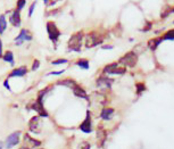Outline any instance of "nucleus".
I'll list each match as a JSON object with an SVG mask.
<instances>
[{"mask_svg":"<svg viewBox=\"0 0 174 149\" xmlns=\"http://www.w3.org/2000/svg\"><path fill=\"white\" fill-rule=\"evenodd\" d=\"M164 39H167V40H174V30L173 31L167 32V33L164 35Z\"/></svg>","mask_w":174,"mask_h":149,"instance_id":"nucleus-24","label":"nucleus"},{"mask_svg":"<svg viewBox=\"0 0 174 149\" xmlns=\"http://www.w3.org/2000/svg\"><path fill=\"white\" fill-rule=\"evenodd\" d=\"M19 138H21V132H19V131L13 132V133L10 134V136H8V138H7L6 147H7V148H13L14 146L18 145Z\"/></svg>","mask_w":174,"mask_h":149,"instance_id":"nucleus-8","label":"nucleus"},{"mask_svg":"<svg viewBox=\"0 0 174 149\" xmlns=\"http://www.w3.org/2000/svg\"><path fill=\"white\" fill-rule=\"evenodd\" d=\"M35 5H37V3H33L31 6H30V8H28V17H31V16L33 15V13H34V9H35Z\"/></svg>","mask_w":174,"mask_h":149,"instance_id":"nucleus-25","label":"nucleus"},{"mask_svg":"<svg viewBox=\"0 0 174 149\" xmlns=\"http://www.w3.org/2000/svg\"><path fill=\"white\" fill-rule=\"evenodd\" d=\"M69 63V60L65 58H59V59H56V60H54V62H51V64L53 65H62V64H67Z\"/></svg>","mask_w":174,"mask_h":149,"instance_id":"nucleus-21","label":"nucleus"},{"mask_svg":"<svg viewBox=\"0 0 174 149\" xmlns=\"http://www.w3.org/2000/svg\"><path fill=\"white\" fill-rule=\"evenodd\" d=\"M173 23H174V22H173Z\"/></svg>","mask_w":174,"mask_h":149,"instance_id":"nucleus-35","label":"nucleus"},{"mask_svg":"<svg viewBox=\"0 0 174 149\" xmlns=\"http://www.w3.org/2000/svg\"><path fill=\"white\" fill-rule=\"evenodd\" d=\"M57 85H62V87H66V88H73L76 85V82L74 80H72V79H64V80H60L57 82Z\"/></svg>","mask_w":174,"mask_h":149,"instance_id":"nucleus-13","label":"nucleus"},{"mask_svg":"<svg viewBox=\"0 0 174 149\" xmlns=\"http://www.w3.org/2000/svg\"><path fill=\"white\" fill-rule=\"evenodd\" d=\"M21 149H30V148H28V147H22Z\"/></svg>","mask_w":174,"mask_h":149,"instance_id":"nucleus-33","label":"nucleus"},{"mask_svg":"<svg viewBox=\"0 0 174 149\" xmlns=\"http://www.w3.org/2000/svg\"><path fill=\"white\" fill-rule=\"evenodd\" d=\"M1 58H3V60H5V62L9 63V64H10L12 66L14 65V64H15V60H14V54H13L12 51H9V50H8V51H6V53L3 54Z\"/></svg>","mask_w":174,"mask_h":149,"instance_id":"nucleus-15","label":"nucleus"},{"mask_svg":"<svg viewBox=\"0 0 174 149\" xmlns=\"http://www.w3.org/2000/svg\"><path fill=\"white\" fill-rule=\"evenodd\" d=\"M137 62H138V56L133 53V51H130V53L125 54L123 57H121V59H120V62L118 63L122 64V65L128 66V67H134L136 64H137Z\"/></svg>","mask_w":174,"mask_h":149,"instance_id":"nucleus-4","label":"nucleus"},{"mask_svg":"<svg viewBox=\"0 0 174 149\" xmlns=\"http://www.w3.org/2000/svg\"><path fill=\"white\" fill-rule=\"evenodd\" d=\"M28 73V69L25 67V66H22V67H18V69H13L10 72V74L8 75V78H16V76H24L25 74Z\"/></svg>","mask_w":174,"mask_h":149,"instance_id":"nucleus-10","label":"nucleus"},{"mask_svg":"<svg viewBox=\"0 0 174 149\" xmlns=\"http://www.w3.org/2000/svg\"><path fill=\"white\" fill-rule=\"evenodd\" d=\"M64 69H62V71H56V72H50V73H48V75H60L64 73Z\"/></svg>","mask_w":174,"mask_h":149,"instance_id":"nucleus-27","label":"nucleus"},{"mask_svg":"<svg viewBox=\"0 0 174 149\" xmlns=\"http://www.w3.org/2000/svg\"><path fill=\"white\" fill-rule=\"evenodd\" d=\"M39 67H40V62H39L38 59H34V60H33V65H32L31 69H32L33 72H34V71H37V69H39Z\"/></svg>","mask_w":174,"mask_h":149,"instance_id":"nucleus-23","label":"nucleus"},{"mask_svg":"<svg viewBox=\"0 0 174 149\" xmlns=\"http://www.w3.org/2000/svg\"><path fill=\"white\" fill-rule=\"evenodd\" d=\"M32 39H33V35H32L31 31H28V28H22L18 35L15 38L14 42H15L16 46H22L25 41H31Z\"/></svg>","mask_w":174,"mask_h":149,"instance_id":"nucleus-5","label":"nucleus"},{"mask_svg":"<svg viewBox=\"0 0 174 149\" xmlns=\"http://www.w3.org/2000/svg\"><path fill=\"white\" fill-rule=\"evenodd\" d=\"M173 12H174V9H173Z\"/></svg>","mask_w":174,"mask_h":149,"instance_id":"nucleus-34","label":"nucleus"},{"mask_svg":"<svg viewBox=\"0 0 174 149\" xmlns=\"http://www.w3.org/2000/svg\"><path fill=\"white\" fill-rule=\"evenodd\" d=\"M38 126H39V116H34V117L31 118V121H30V130H31L32 132L38 133V129H37Z\"/></svg>","mask_w":174,"mask_h":149,"instance_id":"nucleus-16","label":"nucleus"},{"mask_svg":"<svg viewBox=\"0 0 174 149\" xmlns=\"http://www.w3.org/2000/svg\"><path fill=\"white\" fill-rule=\"evenodd\" d=\"M3 87L6 88L7 90H10V87H9V84H8V80H6L3 82Z\"/></svg>","mask_w":174,"mask_h":149,"instance_id":"nucleus-28","label":"nucleus"},{"mask_svg":"<svg viewBox=\"0 0 174 149\" xmlns=\"http://www.w3.org/2000/svg\"><path fill=\"white\" fill-rule=\"evenodd\" d=\"M76 65L82 69H89V62L87 59H79L76 62Z\"/></svg>","mask_w":174,"mask_h":149,"instance_id":"nucleus-18","label":"nucleus"},{"mask_svg":"<svg viewBox=\"0 0 174 149\" xmlns=\"http://www.w3.org/2000/svg\"><path fill=\"white\" fill-rule=\"evenodd\" d=\"M84 39V33L83 31H79L74 34H72V37L69 38V42H67V48L71 51H81V47L83 44Z\"/></svg>","mask_w":174,"mask_h":149,"instance_id":"nucleus-1","label":"nucleus"},{"mask_svg":"<svg viewBox=\"0 0 174 149\" xmlns=\"http://www.w3.org/2000/svg\"><path fill=\"white\" fill-rule=\"evenodd\" d=\"M80 130L84 133H90L92 131V123H91V117H90V113H87V117L80 125Z\"/></svg>","mask_w":174,"mask_h":149,"instance_id":"nucleus-9","label":"nucleus"},{"mask_svg":"<svg viewBox=\"0 0 174 149\" xmlns=\"http://www.w3.org/2000/svg\"><path fill=\"white\" fill-rule=\"evenodd\" d=\"M44 5H47V3H49V0H44Z\"/></svg>","mask_w":174,"mask_h":149,"instance_id":"nucleus-32","label":"nucleus"},{"mask_svg":"<svg viewBox=\"0 0 174 149\" xmlns=\"http://www.w3.org/2000/svg\"><path fill=\"white\" fill-rule=\"evenodd\" d=\"M85 41H84V46L85 48H93L97 47L98 44H103V37L97 33V32H90L84 37Z\"/></svg>","mask_w":174,"mask_h":149,"instance_id":"nucleus-3","label":"nucleus"},{"mask_svg":"<svg viewBox=\"0 0 174 149\" xmlns=\"http://www.w3.org/2000/svg\"><path fill=\"white\" fill-rule=\"evenodd\" d=\"M3 41H1V39H0V58L3 57Z\"/></svg>","mask_w":174,"mask_h":149,"instance_id":"nucleus-29","label":"nucleus"},{"mask_svg":"<svg viewBox=\"0 0 174 149\" xmlns=\"http://www.w3.org/2000/svg\"><path fill=\"white\" fill-rule=\"evenodd\" d=\"M137 89H138V93L139 92H141V91H143L145 90V89H146V88H145V85H143L142 83L140 84V83H138L137 84Z\"/></svg>","mask_w":174,"mask_h":149,"instance_id":"nucleus-26","label":"nucleus"},{"mask_svg":"<svg viewBox=\"0 0 174 149\" xmlns=\"http://www.w3.org/2000/svg\"><path fill=\"white\" fill-rule=\"evenodd\" d=\"M46 28H47V33H48V37H49L50 41L54 44V46L56 47L57 42H58V40H59V37H60V31H59V28H57V25L54 22H51V21L47 22Z\"/></svg>","mask_w":174,"mask_h":149,"instance_id":"nucleus-2","label":"nucleus"},{"mask_svg":"<svg viewBox=\"0 0 174 149\" xmlns=\"http://www.w3.org/2000/svg\"><path fill=\"white\" fill-rule=\"evenodd\" d=\"M112 83L113 80L108 78H99L97 80V85L100 88H110Z\"/></svg>","mask_w":174,"mask_h":149,"instance_id":"nucleus-11","label":"nucleus"},{"mask_svg":"<svg viewBox=\"0 0 174 149\" xmlns=\"http://www.w3.org/2000/svg\"><path fill=\"white\" fill-rule=\"evenodd\" d=\"M25 140H28V141H30L31 143H33V146H35V147L40 146V145H41L40 141H38V140H34L33 138H30V136H28V134L25 136Z\"/></svg>","mask_w":174,"mask_h":149,"instance_id":"nucleus-22","label":"nucleus"},{"mask_svg":"<svg viewBox=\"0 0 174 149\" xmlns=\"http://www.w3.org/2000/svg\"><path fill=\"white\" fill-rule=\"evenodd\" d=\"M104 72L107 73V74H118L122 75L124 74L126 69L124 67H120L117 63H113V64H109V65H106L105 69H104Z\"/></svg>","mask_w":174,"mask_h":149,"instance_id":"nucleus-6","label":"nucleus"},{"mask_svg":"<svg viewBox=\"0 0 174 149\" xmlns=\"http://www.w3.org/2000/svg\"><path fill=\"white\" fill-rule=\"evenodd\" d=\"M161 41H162L161 39H152V40H149L148 46H149V48L151 50H155L156 48H157V46L161 44Z\"/></svg>","mask_w":174,"mask_h":149,"instance_id":"nucleus-19","label":"nucleus"},{"mask_svg":"<svg viewBox=\"0 0 174 149\" xmlns=\"http://www.w3.org/2000/svg\"><path fill=\"white\" fill-rule=\"evenodd\" d=\"M73 93H74L76 97L82 98V99H88V95H87V92H85V90L82 89V88L80 87V85H78V84L73 88Z\"/></svg>","mask_w":174,"mask_h":149,"instance_id":"nucleus-12","label":"nucleus"},{"mask_svg":"<svg viewBox=\"0 0 174 149\" xmlns=\"http://www.w3.org/2000/svg\"><path fill=\"white\" fill-rule=\"evenodd\" d=\"M26 5V0H17L16 3V9H18L19 12H22V9Z\"/></svg>","mask_w":174,"mask_h":149,"instance_id":"nucleus-20","label":"nucleus"},{"mask_svg":"<svg viewBox=\"0 0 174 149\" xmlns=\"http://www.w3.org/2000/svg\"><path fill=\"white\" fill-rule=\"evenodd\" d=\"M3 141H0V149H3Z\"/></svg>","mask_w":174,"mask_h":149,"instance_id":"nucleus-31","label":"nucleus"},{"mask_svg":"<svg viewBox=\"0 0 174 149\" xmlns=\"http://www.w3.org/2000/svg\"><path fill=\"white\" fill-rule=\"evenodd\" d=\"M114 114V109L113 108H104L101 110V114H100V117L103 118V120H106V121H108L110 120Z\"/></svg>","mask_w":174,"mask_h":149,"instance_id":"nucleus-14","label":"nucleus"},{"mask_svg":"<svg viewBox=\"0 0 174 149\" xmlns=\"http://www.w3.org/2000/svg\"><path fill=\"white\" fill-rule=\"evenodd\" d=\"M6 28H7L6 15H5V14H1V15H0V35L3 34V32L6 31Z\"/></svg>","mask_w":174,"mask_h":149,"instance_id":"nucleus-17","label":"nucleus"},{"mask_svg":"<svg viewBox=\"0 0 174 149\" xmlns=\"http://www.w3.org/2000/svg\"><path fill=\"white\" fill-rule=\"evenodd\" d=\"M9 23L14 26V28H19L22 19H21V12L18 9H14L9 15Z\"/></svg>","mask_w":174,"mask_h":149,"instance_id":"nucleus-7","label":"nucleus"},{"mask_svg":"<svg viewBox=\"0 0 174 149\" xmlns=\"http://www.w3.org/2000/svg\"><path fill=\"white\" fill-rule=\"evenodd\" d=\"M103 48H104V49H112L113 47L112 46H104Z\"/></svg>","mask_w":174,"mask_h":149,"instance_id":"nucleus-30","label":"nucleus"}]
</instances>
